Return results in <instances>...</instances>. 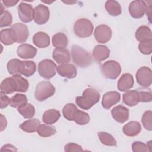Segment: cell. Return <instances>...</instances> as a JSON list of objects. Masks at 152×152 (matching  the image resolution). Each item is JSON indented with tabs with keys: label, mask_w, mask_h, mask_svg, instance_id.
<instances>
[{
	"label": "cell",
	"mask_w": 152,
	"mask_h": 152,
	"mask_svg": "<svg viewBox=\"0 0 152 152\" xmlns=\"http://www.w3.org/2000/svg\"><path fill=\"white\" fill-rule=\"evenodd\" d=\"M77 106L73 103H68L64 106L62 109V114L65 119L68 121H73L74 115L77 110Z\"/></svg>",
	"instance_id": "36"
},
{
	"label": "cell",
	"mask_w": 152,
	"mask_h": 152,
	"mask_svg": "<svg viewBox=\"0 0 152 152\" xmlns=\"http://www.w3.org/2000/svg\"><path fill=\"white\" fill-rule=\"evenodd\" d=\"M105 9L108 14L112 16L119 15L122 12V8L116 1L109 0L107 1L104 5Z\"/></svg>",
	"instance_id": "29"
},
{
	"label": "cell",
	"mask_w": 152,
	"mask_h": 152,
	"mask_svg": "<svg viewBox=\"0 0 152 152\" xmlns=\"http://www.w3.org/2000/svg\"><path fill=\"white\" fill-rule=\"evenodd\" d=\"M36 70V64L32 61H20L18 66V74L29 77L33 75Z\"/></svg>",
	"instance_id": "15"
},
{
	"label": "cell",
	"mask_w": 152,
	"mask_h": 152,
	"mask_svg": "<svg viewBox=\"0 0 152 152\" xmlns=\"http://www.w3.org/2000/svg\"><path fill=\"white\" fill-rule=\"evenodd\" d=\"M0 17V27H4L10 26L12 22V17L8 11H4Z\"/></svg>",
	"instance_id": "41"
},
{
	"label": "cell",
	"mask_w": 152,
	"mask_h": 152,
	"mask_svg": "<svg viewBox=\"0 0 152 152\" xmlns=\"http://www.w3.org/2000/svg\"><path fill=\"white\" fill-rule=\"evenodd\" d=\"M112 33V30L108 26L102 24L96 27L94 36L97 42L105 43L110 40Z\"/></svg>",
	"instance_id": "9"
},
{
	"label": "cell",
	"mask_w": 152,
	"mask_h": 152,
	"mask_svg": "<svg viewBox=\"0 0 152 152\" xmlns=\"http://www.w3.org/2000/svg\"><path fill=\"white\" fill-rule=\"evenodd\" d=\"M135 77L137 83L143 87L147 88L151 84L152 71L148 67L142 66L139 68Z\"/></svg>",
	"instance_id": "7"
},
{
	"label": "cell",
	"mask_w": 152,
	"mask_h": 152,
	"mask_svg": "<svg viewBox=\"0 0 152 152\" xmlns=\"http://www.w3.org/2000/svg\"><path fill=\"white\" fill-rule=\"evenodd\" d=\"M135 38L137 41L142 42L152 40V34L150 28L147 26H141L135 32Z\"/></svg>",
	"instance_id": "27"
},
{
	"label": "cell",
	"mask_w": 152,
	"mask_h": 152,
	"mask_svg": "<svg viewBox=\"0 0 152 152\" xmlns=\"http://www.w3.org/2000/svg\"><path fill=\"white\" fill-rule=\"evenodd\" d=\"M74 31L75 34L80 37H87L90 36L93 33V25L87 18H80L74 25Z\"/></svg>",
	"instance_id": "4"
},
{
	"label": "cell",
	"mask_w": 152,
	"mask_h": 152,
	"mask_svg": "<svg viewBox=\"0 0 152 152\" xmlns=\"http://www.w3.org/2000/svg\"><path fill=\"white\" fill-rule=\"evenodd\" d=\"M17 111L26 119H30L34 116L35 108L31 103L17 108Z\"/></svg>",
	"instance_id": "35"
},
{
	"label": "cell",
	"mask_w": 152,
	"mask_h": 152,
	"mask_svg": "<svg viewBox=\"0 0 152 152\" xmlns=\"http://www.w3.org/2000/svg\"><path fill=\"white\" fill-rule=\"evenodd\" d=\"M0 98H1V109L5 108L10 104L11 99H10L5 94L3 93H0Z\"/></svg>",
	"instance_id": "45"
},
{
	"label": "cell",
	"mask_w": 152,
	"mask_h": 152,
	"mask_svg": "<svg viewBox=\"0 0 152 152\" xmlns=\"http://www.w3.org/2000/svg\"><path fill=\"white\" fill-rule=\"evenodd\" d=\"M64 150L66 152L72 151H83L81 146L73 142H69L64 147Z\"/></svg>",
	"instance_id": "44"
},
{
	"label": "cell",
	"mask_w": 152,
	"mask_h": 152,
	"mask_svg": "<svg viewBox=\"0 0 152 152\" xmlns=\"http://www.w3.org/2000/svg\"><path fill=\"white\" fill-rule=\"evenodd\" d=\"M19 1H2V2L4 3V4L5 5V6L6 7H11L14 6L15 5H16Z\"/></svg>",
	"instance_id": "48"
},
{
	"label": "cell",
	"mask_w": 152,
	"mask_h": 152,
	"mask_svg": "<svg viewBox=\"0 0 152 152\" xmlns=\"http://www.w3.org/2000/svg\"><path fill=\"white\" fill-rule=\"evenodd\" d=\"M17 55L22 59H32L37 53V49L30 44L24 43L20 45L17 50Z\"/></svg>",
	"instance_id": "17"
},
{
	"label": "cell",
	"mask_w": 152,
	"mask_h": 152,
	"mask_svg": "<svg viewBox=\"0 0 152 152\" xmlns=\"http://www.w3.org/2000/svg\"><path fill=\"white\" fill-rule=\"evenodd\" d=\"M52 43L56 48H65L68 45V37L63 33H58L53 36Z\"/></svg>",
	"instance_id": "30"
},
{
	"label": "cell",
	"mask_w": 152,
	"mask_h": 152,
	"mask_svg": "<svg viewBox=\"0 0 152 152\" xmlns=\"http://www.w3.org/2000/svg\"><path fill=\"white\" fill-rule=\"evenodd\" d=\"M146 14L147 15L148 17V20L151 23V4H150L148 6H147V9H146Z\"/></svg>",
	"instance_id": "49"
},
{
	"label": "cell",
	"mask_w": 152,
	"mask_h": 152,
	"mask_svg": "<svg viewBox=\"0 0 152 152\" xmlns=\"http://www.w3.org/2000/svg\"><path fill=\"white\" fill-rule=\"evenodd\" d=\"M33 42L39 48H45L50 45V37L45 32H37L33 37Z\"/></svg>",
	"instance_id": "24"
},
{
	"label": "cell",
	"mask_w": 152,
	"mask_h": 152,
	"mask_svg": "<svg viewBox=\"0 0 152 152\" xmlns=\"http://www.w3.org/2000/svg\"><path fill=\"white\" fill-rule=\"evenodd\" d=\"M40 124V121L36 118H34L24 121L20 125V128L26 132L31 133L37 131Z\"/></svg>",
	"instance_id": "28"
},
{
	"label": "cell",
	"mask_w": 152,
	"mask_h": 152,
	"mask_svg": "<svg viewBox=\"0 0 152 152\" xmlns=\"http://www.w3.org/2000/svg\"><path fill=\"white\" fill-rule=\"evenodd\" d=\"M132 150L134 152L151 151V141L148 142L147 144H145L141 141H135L132 144Z\"/></svg>",
	"instance_id": "38"
},
{
	"label": "cell",
	"mask_w": 152,
	"mask_h": 152,
	"mask_svg": "<svg viewBox=\"0 0 152 152\" xmlns=\"http://www.w3.org/2000/svg\"><path fill=\"white\" fill-rule=\"evenodd\" d=\"M71 55L74 63L81 68L87 67L92 63L91 55L78 45L72 46Z\"/></svg>",
	"instance_id": "2"
},
{
	"label": "cell",
	"mask_w": 152,
	"mask_h": 152,
	"mask_svg": "<svg viewBox=\"0 0 152 152\" xmlns=\"http://www.w3.org/2000/svg\"><path fill=\"white\" fill-rule=\"evenodd\" d=\"M101 71L104 77L106 78L115 80L120 75L121 67L117 61L109 60L102 65Z\"/></svg>",
	"instance_id": "5"
},
{
	"label": "cell",
	"mask_w": 152,
	"mask_h": 152,
	"mask_svg": "<svg viewBox=\"0 0 152 152\" xmlns=\"http://www.w3.org/2000/svg\"><path fill=\"white\" fill-rule=\"evenodd\" d=\"M110 55V50L104 45H99L94 47L93 50V57L97 62L106 59Z\"/></svg>",
	"instance_id": "21"
},
{
	"label": "cell",
	"mask_w": 152,
	"mask_h": 152,
	"mask_svg": "<svg viewBox=\"0 0 152 152\" xmlns=\"http://www.w3.org/2000/svg\"><path fill=\"white\" fill-rule=\"evenodd\" d=\"M1 42L7 46L12 45L16 42V35L14 30L12 28H5L0 32Z\"/></svg>",
	"instance_id": "20"
},
{
	"label": "cell",
	"mask_w": 152,
	"mask_h": 152,
	"mask_svg": "<svg viewBox=\"0 0 152 152\" xmlns=\"http://www.w3.org/2000/svg\"><path fill=\"white\" fill-rule=\"evenodd\" d=\"M147 4L145 1L136 0L132 1L129 6V12L134 18L142 17L146 11Z\"/></svg>",
	"instance_id": "10"
},
{
	"label": "cell",
	"mask_w": 152,
	"mask_h": 152,
	"mask_svg": "<svg viewBox=\"0 0 152 152\" xmlns=\"http://www.w3.org/2000/svg\"><path fill=\"white\" fill-rule=\"evenodd\" d=\"M129 113V109L122 105L116 106L111 110L113 118L118 122L121 124L125 122L128 119Z\"/></svg>",
	"instance_id": "13"
},
{
	"label": "cell",
	"mask_w": 152,
	"mask_h": 152,
	"mask_svg": "<svg viewBox=\"0 0 152 152\" xmlns=\"http://www.w3.org/2000/svg\"><path fill=\"white\" fill-rule=\"evenodd\" d=\"M138 91L141 102H149L151 101L152 94L150 88H147V90H142Z\"/></svg>",
	"instance_id": "43"
},
{
	"label": "cell",
	"mask_w": 152,
	"mask_h": 152,
	"mask_svg": "<svg viewBox=\"0 0 152 152\" xmlns=\"http://www.w3.org/2000/svg\"><path fill=\"white\" fill-rule=\"evenodd\" d=\"M141 122L146 129L152 130V112L151 110H147L144 113L142 116Z\"/></svg>",
	"instance_id": "39"
},
{
	"label": "cell",
	"mask_w": 152,
	"mask_h": 152,
	"mask_svg": "<svg viewBox=\"0 0 152 152\" xmlns=\"http://www.w3.org/2000/svg\"><path fill=\"white\" fill-rule=\"evenodd\" d=\"M121 94L117 91H109L106 93L102 100V104L105 109H109L120 101Z\"/></svg>",
	"instance_id": "14"
},
{
	"label": "cell",
	"mask_w": 152,
	"mask_h": 152,
	"mask_svg": "<svg viewBox=\"0 0 152 152\" xmlns=\"http://www.w3.org/2000/svg\"><path fill=\"white\" fill-rule=\"evenodd\" d=\"M140 52L144 55H150L152 52V40L141 42L138 45Z\"/></svg>",
	"instance_id": "40"
},
{
	"label": "cell",
	"mask_w": 152,
	"mask_h": 152,
	"mask_svg": "<svg viewBox=\"0 0 152 152\" xmlns=\"http://www.w3.org/2000/svg\"><path fill=\"white\" fill-rule=\"evenodd\" d=\"M13 78L15 79L17 84V91L26 92L29 87V83L27 80L21 77L20 74L14 75Z\"/></svg>",
	"instance_id": "34"
},
{
	"label": "cell",
	"mask_w": 152,
	"mask_h": 152,
	"mask_svg": "<svg viewBox=\"0 0 152 152\" xmlns=\"http://www.w3.org/2000/svg\"><path fill=\"white\" fill-rule=\"evenodd\" d=\"M33 10L31 5L21 2L17 7L18 17L23 23L31 22L33 19Z\"/></svg>",
	"instance_id": "11"
},
{
	"label": "cell",
	"mask_w": 152,
	"mask_h": 152,
	"mask_svg": "<svg viewBox=\"0 0 152 152\" xmlns=\"http://www.w3.org/2000/svg\"><path fill=\"white\" fill-rule=\"evenodd\" d=\"M134 84L132 75L129 73H125L122 75L118 81V89L121 91H126L133 87Z\"/></svg>",
	"instance_id": "19"
},
{
	"label": "cell",
	"mask_w": 152,
	"mask_h": 152,
	"mask_svg": "<svg viewBox=\"0 0 152 152\" xmlns=\"http://www.w3.org/2000/svg\"><path fill=\"white\" fill-rule=\"evenodd\" d=\"M1 131H2L5 129L7 125V121L5 117L2 114H1Z\"/></svg>",
	"instance_id": "47"
},
{
	"label": "cell",
	"mask_w": 152,
	"mask_h": 152,
	"mask_svg": "<svg viewBox=\"0 0 152 152\" xmlns=\"http://www.w3.org/2000/svg\"><path fill=\"white\" fill-rule=\"evenodd\" d=\"M56 71L62 77L72 79L77 76L76 67L71 64H61L56 68Z\"/></svg>",
	"instance_id": "16"
},
{
	"label": "cell",
	"mask_w": 152,
	"mask_h": 152,
	"mask_svg": "<svg viewBox=\"0 0 152 152\" xmlns=\"http://www.w3.org/2000/svg\"><path fill=\"white\" fill-rule=\"evenodd\" d=\"M55 92V88L50 82L42 81L37 84L34 96L37 101L42 102L52 96Z\"/></svg>",
	"instance_id": "3"
},
{
	"label": "cell",
	"mask_w": 152,
	"mask_h": 152,
	"mask_svg": "<svg viewBox=\"0 0 152 152\" xmlns=\"http://www.w3.org/2000/svg\"><path fill=\"white\" fill-rule=\"evenodd\" d=\"M61 116L59 110L56 109H49L46 110L42 116L43 122L48 125H52L58 121Z\"/></svg>",
	"instance_id": "26"
},
{
	"label": "cell",
	"mask_w": 152,
	"mask_h": 152,
	"mask_svg": "<svg viewBox=\"0 0 152 152\" xmlns=\"http://www.w3.org/2000/svg\"><path fill=\"white\" fill-rule=\"evenodd\" d=\"M141 131V125L137 121H130L122 128L125 135L128 137H134L139 134Z\"/></svg>",
	"instance_id": "23"
},
{
	"label": "cell",
	"mask_w": 152,
	"mask_h": 152,
	"mask_svg": "<svg viewBox=\"0 0 152 152\" xmlns=\"http://www.w3.org/2000/svg\"><path fill=\"white\" fill-rule=\"evenodd\" d=\"M73 121L78 125H83L89 122L90 116L87 113L77 109L74 115Z\"/></svg>",
	"instance_id": "37"
},
{
	"label": "cell",
	"mask_w": 152,
	"mask_h": 152,
	"mask_svg": "<svg viewBox=\"0 0 152 152\" xmlns=\"http://www.w3.org/2000/svg\"><path fill=\"white\" fill-rule=\"evenodd\" d=\"M100 97V94L96 89L88 88L83 91L81 96L75 98V103L81 109L88 110L99 101Z\"/></svg>",
	"instance_id": "1"
},
{
	"label": "cell",
	"mask_w": 152,
	"mask_h": 152,
	"mask_svg": "<svg viewBox=\"0 0 152 152\" xmlns=\"http://www.w3.org/2000/svg\"><path fill=\"white\" fill-rule=\"evenodd\" d=\"M97 135L100 142L103 144L107 146H116L117 142L111 134L106 132L100 131L97 133Z\"/></svg>",
	"instance_id": "32"
},
{
	"label": "cell",
	"mask_w": 152,
	"mask_h": 152,
	"mask_svg": "<svg viewBox=\"0 0 152 152\" xmlns=\"http://www.w3.org/2000/svg\"><path fill=\"white\" fill-rule=\"evenodd\" d=\"M1 92L4 94H12L17 91V84L13 77L5 78L1 83Z\"/></svg>",
	"instance_id": "25"
},
{
	"label": "cell",
	"mask_w": 152,
	"mask_h": 152,
	"mask_svg": "<svg viewBox=\"0 0 152 152\" xmlns=\"http://www.w3.org/2000/svg\"><path fill=\"white\" fill-rule=\"evenodd\" d=\"M50 12L48 7L40 4L36 6L33 10V20L34 22L42 25L45 24L49 20Z\"/></svg>",
	"instance_id": "8"
},
{
	"label": "cell",
	"mask_w": 152,
	"mask_h": 152,
	"mask_svg": "<svg viewBox=\"0 0 152 152\" xmlns=\"http://www.w3.org/2000/svg\"><path fill=\"white\" fill-rule=\"evenodd\" d=\"M20 60L18 59H13L8 61L7 65V68L9 74L11 75L18 74V66Z\"/></svg>",
	"instance_id": "42"
},
{
	"label": "cell",
	"mask_w": 152,
	"mask_h": 152,
	"mask_svg": "<svg viewBox=\"0 0 152 152\" xmlns=\"http://www.w3.org/2000/svg\"><path fill=\"white\" fill-rule=\"evenodd\" d=\"M1 151H17V148L13 146L11 144H5L4 145V146H2V147L1 148Z\"/></svg>",
	"instance_id": "46"
},
{
	"label": "cell",
	"mask_w": 152,
	"mask_h": 152,
	"mask_svg": "<svg viewBox=\"0 0 152 152\" xmlns=\"http://www.w3.org/2000/svg\"><path fill=\"white\" fill-rule=\"evenodd\" d=\"M123 102L129 106H134L140 102V97L139 91L136 90H130L123 94Z\"/></svg>",
	"instance_id": "22"
},
{
	"label": "cell",
	"mask_w": 152,
	"mask_h": 152,
	"mask_svg": "<svg viewBox=\"0 0 152 152\" xmlns=\"http://www.w3.org/2000/svg\"><path fill=\"white\" fill-rule=\"evenodd\" d=\"M52 57L59 64H68L71 59L69 52L65 48H55L53 51Z\"/></svg>",
	"instance_id": "18"
},
{
	"label": "cell",
	"mask_w": 152,
	"mask_h": 152,
	"mask_svg": "<svg viewBox=\"0 0 152 152\" xmlns=\"http://www.w3.org/2000/svg\"><path fill=\"white\" fill-rule=\"evenodd\" d=\"M56 132L55 127L48 124H40L37 132L42 137H48L53 135Z\"/></svg>",
	"instance_id": "33"
},
{
	"label": "cell",
	"mask_w": 152,
	"mask_h": 152,
	"mask_svg": "<svg viewBox=\"0 0 152 152\" xmlns=\"http://www.w3.org/2000/svg\"><path fill=\"white\" fill-rule=\"evenodd\" d=\"M56 65L50 59H43L38 64V72L39 75L47 80L55 76L56 72Z\"/></svg>",
	"instance_id": "6"
},
{
	"label": "cell",
	"mask_w": 152,
	"mask_h": 152,
	"mask_svg": "<svg viewBox=\"0 0 152 152\" xmlns=\"http://www.w3.org/2000/svg\"><path fill=\"white\" fill-rule=\"evenodd\" d=\"M27 104V98L26 95L17 93L11 98L10 106L14 108H18Z\"/></svg>",
	"instance_id": "31"
},
{
	"label": "cell",
	"mask_w": 152,
	"mask_h": 152,
	"mask_svg": "<svg viewBox=\"0 0 152 152\" xmlns=\"http://www.w3.org/2000/svg\"><path fill=\"white\" fill-rule=\"evenodd\" d=\"M15 31L17 43H24L28 37L29 31L26 25L18 23L13 24L11 27Z\"/></svg>",
	"instance_id": "12"
}]
</instances>
